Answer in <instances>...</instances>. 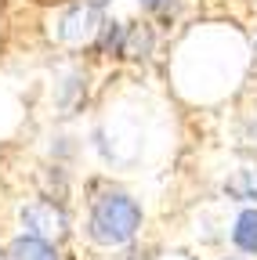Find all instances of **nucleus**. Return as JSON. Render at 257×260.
I'll return each instance as SVG.
<instances>
[{"label":"nucleus","mask_w":257,"mask_h":260,"mask_svg":"<svg viewBox=\"0 0 257 260\" xmlns=\"http://www.w3.org/2000/svg\"><path fill=\"white\" fill-rule=\"evenodd\" d=\"M98 22H102V11H94L91 4L76 0V4H66L54 18V32L51 37L66 47H83L94 40V32H98Z\"/></svg>","instance_id":"3"},{"label":"nucleus","mask_w":257,"mask_h":260,"mask_svg":"<svg viewBox=\"0 0 257 260\" xmlns=\"http://www.w3.org/2000/svg\"><path fill=\"white\" fill-rule=\"evenodd\" d=\"M221 260H243V256H221Z\"/></svg>","instance_id":"13"},{"label":"nucleus","mask_w":257,"mask_h":260,"mask_svg":"<svg viewBox=\"0 0 257 260\" xmlns=\"http://www.w3.org/2000/svg\"><path fill=\"white\" fill-rule=\"evenodd\" d=\"M123 47H127V22L112 18V15H102L98 32L91 40V51L102 54V58H123Z\"/></svg>","instance_id":"4"},{"label":"nucleus","mask_w":257,"mask_h":260,"mask_svg":"<svg viewBox=\"0 0 257 260\" xmlns=\"http://www.w3.org/2000/svg\"><path fill=\"white\" fill-rule=\"evenodd\" d=\"M83 102H87V76L80 69H69L54 83V105L62 116H76L83 109Z\"/></svg>","instance_id":"5"},{"label":"nucleus","mask_w":257,"mask_h":260,"mask_svg":"<svg viewBox=\"0 0 257 260\" xmlns=\"http://www.w3.org/2000/svg\"><path fill=\"white\" fill-rule=\"evenodd\" d=\"M232 246L243 256H257V206H243L232 220V232H229Z\"/></svg>","instance_id":"7"},{"label":"nucleus","mask_w":257,"mask_h":260,"mask_svg":"<svg viewBox=\"0 0 257 260\" xmlns=\"http://www.w3.org/2000/svg\"><path fill=\"white\" fill-rule=\"evenodd\" d=\"M22 228H25L22 235H33V239L58 246L69 235V213L62 206V199H33L22 206Z\"/></svg>","instance_id":"2"},{"label":"nucleus","mask_w":257,"mask_h":260,"mask_svg":"<svg viewBox=\"0 0 257 260\" xmlns=\"http://www.w3.org/2000/svg\"><path fill=\"white\" fill-rule=\"evenodd\" d=\"M156 44H159V32L152 29V22H127V47H123V58L145 61V58L156 54Z\"/></svg>","instance_id":"6"},{"label":"nucleus","mask_w":257,"mask_h":260,"mask_svg":"<svg viewBox=\"0 0 257 260\" xmlns=\"http://www.w3.org/2000/svg\"><path fill=\"white\" fill-rule=\"evenodd\" d=\"M253 8H257V0H253Z\"/></svg>","instance_id":"14"},{"label":"nucleus","mask_w":257,"mask_h":260,"mask_svg":"<svg viewBox=\"0 0 257 260\" xmlns=\"http://www.w3.org/2000/svg\"><path fill=\"white\" fill-rule=\"evenodd\" d=\"M8 260H62V256H58V246H51V242H44V239L18 235V239H11V246H8Z\"/></svg>","instance_id":"8"},{"label":"nucleus","mask_w":257,"mask_h":260,"mask_svg":"<svg viewBox=\"0 0 257 260\" xmlns=\"http://www.w3.org/2000/svg\"><path fill=\"white\" fill-rule=\"evenodd\" d=\"M83 4H91V8H94V11H102V15H105V8H109V4H112V0H83Z\"/></svg>","instance_id":"11"},{"label":"nucleus","mask_w":257,"mask_h":260,"mask_svg":"<svg viewBox=\"0 0 257 260\" xmlns=\"http://www.w3.org/2000/svg\"><path fill=\"white\" fill-rule=\"evenodd\" d=\"M250 54H253V65H257V32H253V40H250Z\"/></svg>","instance_id":"12"},{"label":"nucleus","mask_w":257,"mask_h":260,"mask_svg":"<svg viewBox=\"0 0 257 260\" xmlns=\"http://www.w3.org/2000/svg\"><path fill=\"white\" fill-rule=\"evenodd\" d=\"M138 11L156 18L159 25H170L178 18V11H181V0H138Z\"/></svg>","instance_id":"10"},{"label":"nucleus","mask_w":257,"mask_h":260,"mask_svg":"<svg viewBox=\"0 0 257 260\" xmlns=\"http://www.w3.org/2000/svg\"><path fill=\"white\" fill-rule=\"evenodd\" d=\"M224 195H229L232 203L257 206V167H243V170H236L229 181H224Z\"/></svg>","instance_id":"9"},{"label":"nucleus","mask_w":257,"mask_h":260,"mask_svg":"<svg viewBox=\"0 0 257 260\" xmlns=\"http://www.w3.org/2000/svg\"><path fill=\"white\" fill-rule=\"evenodd\" d=\"M141 220H145V210L131 191L105 188L91 199L87 235H91V242H98L105 249H116V246L134 242V235L141 232Z\"/></svg>","instance_id":"1"}]
</instances>
